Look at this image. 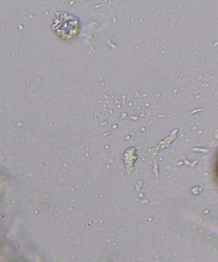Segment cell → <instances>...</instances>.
Segmentation results:
<instances>
[{
    "label": "cell",
    "instance_id": "cell-1",
    "mask_svg": "<svg viewBox=\"0 0 218 262\" xmlns=\"http://www.w3.org/2000/svg\"><path fill=\"white\" fill-rule=\"evenodd\" d=\"M53 29L58 37L63 40H71L80 33V21L77 16L61 12L55 15Z\"/></svg>",
    "mask_w": 218,
    "mask_h": 262
}]
</instances>
